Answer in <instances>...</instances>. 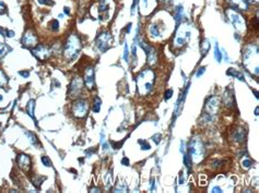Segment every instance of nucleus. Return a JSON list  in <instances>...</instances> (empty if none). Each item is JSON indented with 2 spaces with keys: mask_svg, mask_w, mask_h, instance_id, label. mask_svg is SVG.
I'll use <instances>...</instances> for the list:
<instances>
[{
  "mask_svg": "<svg viewBox=\"0 0 259 193\" xmlns=\"http://www.w3.org/2000/svg\"><path fill=\"white\" fill-rule=\"evenodd\" d=\"M121 164H123L124 166H128V165H129V160H128V158H127V157H124V158L121 159Z\"/></svg>",
  "mask_w": 259,
  "mask_h": 193,
  "instance_id": "39",
  "label": "nucleus"
},
{
  "mask_svg": "<svg viewBox=\"0 0 259 193\" xmlns=\"http://www.w3.org/2000/svg\"><path fill=\"white\" fill-rule=\"evenodd\" d=\"M138 143H139L140 145H141L142 151H148V150H150V148H151V145H150L149 143H147L145 141H143V140H139V141H138Z\"/></svg>",
  "mask_w": 259,
  "mask_h": 193,
  "instance_id": "26",
  "label": "nucleus"
},
{
  "mask_svg": "<svg viewBox=\"0 0 259 193\" xmlns=\"http://www.w3.org/2000/svg\"><path fill=\"white\" fill-rule=\"evenodd\" d=\"M8 50H10V48H8L5 45H3V44L0 43V59L2 58L3 56L7 53V51Z\"/></svg>",
  "mask_w": 259,
  "mask_h": 193,
  "instance_id": "25",
  "label": "nucleus"
},
{
  "mask_svg": "<svg viewBox=\"0 0 259 193\" xmlns=\"http://www.w3.org/2000/svg\"><path fill=\"white\" fill-rule=\"evenodd\" d=\"M124 144V141H120V142H112V145H113V147L115 148V150H118V148L120 147V145H123Z\"/></svg>",
  "mask_w": 259,
  "mask_h": 193,
  "instance_id": "36",
  "label": "nucleus"
},
{
  "mask_svg": "<svg viewBox=\"0 0 259 193\" xmlns=\"http://www.w3.org/2000/svg\"><path fill=\"white\" fill-rule=\"evenodd\" d=\"M26 135H27V136H29L30 139H31V142H32L33 145H40V143H38L37 138H36V136H35V135L33 134V133H31V132H26Z\"/></svg>",
  "mask_w": 259,
  "mask_h": 193,
  "instance_id": "24",
  "label": "nucleus"
},
{
  "mask_svg": "<svg viewBox=\"0 0 259 193\" xmlns=\"http://www.w3.org/2000/svg\"><path fill=\"white\" fill-rule=\"evenodd\" d=\"M183 18H184V9L179 5L176 8V11H175V21H176V24H179V22L182 21Z\"/></svg>",
  "mask_w": 259,
  "mask_h": 193,
  "instance_id": "17",
  "label": "nucleus"
},
{
  "mask_svg": "<svg viewBox=\"0 0 259 193\" xmlns=\"http://www.w3.org/2000/svg\"><path fill=\"white\" fill-rule=\"evenodd\" d=\"M184 164H185V166L187 167L188 169H189L190 167H191V165H192V158H191V156H190L189 154H186V155L184 156Z\"/></svg>",
  "mask_w": 259,
  "mask_h": 193,
  "instance_id": "22",
  "label": "nucleus"
},
{
  "mask_svg": "<svg viewBox=\"0 0 259 193\" xmlns=\"http://www.w3.org/2000/svg\"><path fill=\"white\" fill-rule=\"evenodd\" d=\"M226 74L227 75H230V77H235V78H238L240 81H244V77L243 74L240 73L238 71H236L235 69H233V68H230V69L226 71Z\"/></svg>",
  "mask_w": 259,
  "mask_h": 193,
  "instance_id": "18",
  "label": "nucleus"
},
{
  "mask_svg": "<svg viewBox=\"0 0 259 193\" xmlns=\"http://www.w3.org/2000/svg\"><path fill=\"white\" fill-rule=\"evenodd\" d=\"M2 99H3V97H2V95H0V102L2 101Z\"/></svg>",
  "mask_w": 259,
  "mask_h": 193,
  "instance_id": "47",
  "label": "nucleus"
},
{
  "mask_svg": "<svg viewBox=\"0 0 259 193\" xmlns=\"http://www.w3.org/2000/svg\"><path fill=\"white\" fill-rule=\"evenodd\" d=\"M7 82H8V78L5 77V74L0 70V88H1L2 85H5Z\"/></svg>",
  "mask_w": 259,
  "mask_h": 193,
  "instance_id": "27",
  "label": "nucleus"
},
{
  "mask_svg": "<svg viewBox=\"0 0 259 193\" xmlns=\"http://www.w3.org/2000/svg\"><path fill=\"white\" fill-rule=\"evenodd\" d=\"M232 138L236 142H243L245 139V131L243 129H237L232 133Z\"/></svg>",
  "mask_w": 259,
  "mask_h": 193,
  "instance_id": "15",
  "label": "nucleus"
},
{
  "mask_svg": "<svg viewBox=\"0 0 259 193\" xmlns=\"http://www.w3.org/2000/svg\"><path fill=\"white\" fill-rule=\"evenodd\" d=\"M101 99H100L99 97H96L95 99H94V104H93V111L95 112V114H97V112H100V109H101Z\"/></svg>",
  "mask_w": 259,
  "mask_h": 193,
  "instance_id": "20",
  "label": "nucleus"
},
{
  "mask_svg": "<svg viewBox=\"0 0 259 193\" xmlns=\"http://www.w3.org/2000/svg\"><path fill=\"white\" fill-rule=\"evenodd\" d=\"M214 58H215V60L218 61V62H221L222 53H221V50H220L219 45H218V44H215V47H214Z\"/></svg>",
  "mask_w": 259,
  "mask_h": 193,
  "instance_id": "19",
  "label": "nucleus"
},
{
  "mask_svg": "<svg viewBox=\"0 0 259 193\" xmlns=\"http://www.w3.org/2000/svg\"><path fill=\"white\" fill-rule=\"evenodd\" d=\"M212 192L213 193H216V192H222L221 188H219V187H214L213 189H212Z\"/></svg>",
  "mask_w": 259,
  "mask_h": 193,
  "instance_id": "41",
  "label": "nucleus"
},
{
  "mask_svg": "<svg viewBox=\"0 0 259 193\" xmlns=\"http://www.w3.org/2000/svg\"><path fill=\"white\" fill-rule=\"evenodd\" d=\"M250 166H251V160H249V159H245V160L243 161V167H244V168L248 169Z\"/></svg>",
  "mask_w": 259,
  "mask_h": 193,
  "instance_id": "35",
  "label": "nucleus"
},
{
  "mask_svg": "<svg viewBox=\"0 0 259 193\" xmlns=\"http://www.w3.org/2000/svg\"><path fill=\"white\" fill-rule=\"evenodd\" d=\"M223 99H224V104L226 107H232L235 104V98H234V94H233L232 90H226L224 93V96H223Z\"/></svg>",
  "mask_w": 259,
  "mask_h": 193,
  "instance_id": "14",
  "label": "nucleus"
},
{
  "mask_svg": "<svg viewBox=\"0 0 259 193\" xmlns=\"http://www.w3.org/2000/svg\"><path fill=\"white\" fill-rule=\"evenodd\" d=\"M227 16H229V19H230V21L232 22V24L234 25L237 31H244L246 27V22L244 20L243 16L240 14L235 9H232L230 8L229 10L226 11Z\"/></svg>",
  "mask_w": 259,
  "mask_h": 193,
  "instance_id": "3",
  "label": "nucleus"
},
{
  "mask_svg": "<svg viewBox=\"0 0 259 193\" xmlns=\"http://www.w3.org/2000/svg\"><path fill=\"white\" fill-rule=\"evenodd\" d=\"M150 34L152 35V36H160V31H159L158 26L156 25H151L150 26Z\"/></svg>",
  "mask_w": 259,
  "mask_h": 193,
  "instance_id": "23",
  "label": "nucleus"
},
{
  "mask_svg": "<svg viewBox=\"0 0 259 193\" xmlns=\"http://www.w3.org/2000/svg\"><path fill=\"white\" fill-rule=\"evenodd\" d=\"M0 10H5V5L2 2H0ZM0 13H1V11H0Z\"/></svg>",
  "mask_w": 259,
  "mask_h": 193,
  "instance_id": "43",
  "label": "nucleus"
},
{
  "mask_svg": "<svg viewBox=\"0 0 259 193\" xmlns=\"http://www.w3.org/2000/svg\"><path fill=\"white\" fill-rule=\"evenodd\" d=\"M229 2L232 9H235V10H247L248 8L247 0H229Z\"/></svg>",
  "mask_w": 259,
  "mask_h": 193,
  "instance_id": "13",
  "label": "nucleus"
},
{
  "mask_svg": "<svg viewBox=\"0 0 259 193\" xmlns=\"http://www.w3.org/2000/svg\"><path fill=\"white\" fill-rule=\"evenodd\" d=\"M150 69H145L139 74L138 77V86H139V92L140 94H143V95H147L148 93L151 92L153 88V78L148 80L147 75L148 72H149Z\"/></svg>",
  "mask_w": 259,
  "mask_h": 193,
  "instance_id": "2",
  "label": "nucleus"
},
{
  "mask_svg": "<svg viewBox=\"0 0 259 193\" xmlns=\"http://www.w3.org/2000/svg\"><path fill=\"white\" fill-rule=\"evenodd\" d=\"M161 1H170V0H161Z\"/></svg>",
  "mask_w": 259,
  "mask_h": 193,
  "instance_id": "48",
  "label": "nucleus"
},
{
  "mask_svg": "<svg viewBox=\"0 0 259 193\" xmlns=\"http://www.w3.org/2000/svg\"><path fill=\"white\" fill-rule=\"evenodd\" d=\"M34 108H35V101L34 99H31V101H29V103H27L26 105V114L29 115L31 118H33V119L35 120V117H34Z\"/></svg>",
  "mask_w": 259,
  "mask_h": 193,
  "instance_id": "16",
  "label": "nucleus"
},
{
  "mask_svg": "<svg viewBox=\"0 0 259 193\" xmlns=\"http://www.w3.org/2000/svg\"><path fill=\"white\" fill-rule=\"evenodd\" d=\"M84 83L86 88L90 90H93L95 86V80H94V68L92 66L86 67V72H84Z\"/></svg>",
  "mask_w": 259,
  "mask_h": 193,
  "instance_id": "8",
  "label": "nucleus"
},
{
  "mask_svg": "<svg viewBox=\"0 0 259 193\" xmlns=\"http://www.w3.org/2000/svg\"><path fill=\"white\" fill-rule=\"evenodd\" d=\"M51 29H53L54 32H56V31H58L59 29V23L57 20H53V21L51 22Z\"/></svg>",
  "mask_w": 259,
  "mask_h": 193,
  "instance_id": "28",
  "label": "nucleus"
},
{
  "mask_svg": "<svg viewBox=\"0 0 259 193\" xmlns=\"http://www.w3.org/2000/svg\"><path fill=\"white\" fill-rule=\"evenodd\" d=\"M5 34H7L5 36H7V37H10V38H11V37H13V36H14V32H13V31H7V33H5Z\"/></svg>",
  "mask_w": 259,
  "mask_h": 193,
  "instance_id": "40",
  "label": "nucleus"
},
{
  "mask_svg": "<svg viewBox=\"0 0 259 193\" xmlns=\"http://www.w3.org/2000/svg\"><path fill=\"white\" fill-rule=\"evenodd\" d=\"M22 44L25 47H32L37 44V37L34 33L32 32H26L22 37Z\"/></svg>",
  "mask_w": 259,
  "mask_h": 193,
  "instance_id": "11",
  "label": "nucleus"
},
{
  "mask_svg": "<svg viewBox=\"0 0 259 193\" xmlns=\"http://www.w3.org/2000/svg\"><path fill=\"white\" fill-rule=\"evenodd\" d=\"M19 74L20 75H22L23 78H27L30 75V72L29 71H20Z\"/></svg>",
  "mask_w": 259,
  "mask_h": 193,
  "instance_id": "38",
  "label": "nucleus"
},
{
  "mask_svg": "<svg viewBox=\"0 0 259 193\" xmlns=\"http://www.w3.org/2000/svg\"><path fill=\"white\" fill-rule=\"evenodd\" d=\"M255 115H256V116H258V108H256V110H255Z\"/></svg>",
  "mask_w": 259,
  "mask_h": 193,
  "instance_id": "46",
  "label": "nucleus"
},
{
  "mask_svg": "<svg viewBox=\"0 0 259 193\" xmlns=\"http://www.w3.org/2000/svg\"><path fill=\"white\" fill-rule=\"evenodd\" d=\"M189 155L195 157V158H202L203 156V145L201 143L200 140H197V139H194V140L190 141L189 143Z\"/></svg>",
  "mask_w": 259,
  "mask_h": 193,
  "instance_id": "5",
  "label": "nucleus"
},
{
  "mask_svg": "<svg viewBox=\"0 0 259 193\" xmlns=\"http://www.w3.org/2000/svg\"><path fill=\"white\" fill-rule=\"evenodd\" d=\"M205 71H206V68H205V67H201V68H199L198 72L196 73V77H197V78H200L201 75H202V74L205 73Z\"/></svg>",
  "mask_w": 259,
  "mask_h": 193,
  "instance_id": "34",
  "label": "nucleus"
},
{
  "mask_svg": "<svg viewBox=\"0 0 259 193\" xmlns=\"http://www.w3.org/2000/svg\"><path fill=\"white\" fill-rule=\"evenodd\" d=\"M110 40H112V36H110V33L104 32V33H102V34H100L99 36H97V38H96V45L100 48V50L101 51L107 50L108 47H110Z\"/></svg>",
  "mask_w": 259,
  "mask_h": 193,
  "instance_id": "7",
  "label": "nucleus"
},
{
  "mask_svg": "<svg viewBox=\"0 0 259 193\" xmlns=\"http://www.w3.org/2000/svg\"><path fill=\"white\" fill-rule=\"evenodd\" d=\"M65 13H66V14H70V12H69V8H67V7L65 8Z\"/></svg>",
  "mask_w": 259,
  "mask_h": 193,
  "instance_id": "44",
  "label": "nucleus"
},
{
  "mask_svg": "<svg viewBox=\"0 0 259 193\" xmlns=\"http://www.w3.org/2000/svg\"><path fill=\"white\" fill-rule=\"evenodd\" d=\"M72 114L78 118L86 117L89 111V104L86 99H78L72 104Z\"/></svg>",
  "mask_w": 259,
  "mask_h": 193,
  "instance_id": "4",
  "label": "nucleus"
},
{
  "mask_svg": "<svg viewBox=\"0 0 259 193\" xmlns=\"http://www.w3.org/2000/svg\"><path fill=\"white\" fill-rule=\"evenodd\" d=\"M201 48H202L203 53H207V51L210 49V44H209L208 40H205V43H203V44H201Z\"/></svg>",
  "mask_w": 259,
  "mask_h": 193,
  "instance_id": "30",
  "label": "nucleus"
},
{
  "mask_svg": "<svg viewBox=\"0 0 259 193\" xmlns=\"http://www.w3.org/2000/svg\"><path fill=\"white\" fill-rule=\"evenodd\" d=\"M173 96V90L172 88H170V90H167L165 92V101H168L170 98Z\"/></svg>",
  "mask_w": 259,
  "mask_h": 193,
  "instance_id": "33",
  "label": "nucleus"
},
{
  "mask_svg": "<svg viewBox=\"0 0 259 193\" xmlns=\"http://www.w3.org/2000/svg\"><path fill=\"white\" fill-rule=\"evenodd\" d=\"M153 141H154L155 143H160V139H161V134H155L154 136H153Z\"/></svg>",
  "mask_w": 259,
  "mask_h": 193,
  "instance_id": "37",
  "label": "nucleus"
},
{
  "mask_svg": "<svg viewBox=\"0 0 259 193\" xmlns=\"http://www.w3.org/2000/svg\"><path fill=\"white\" fill-rule=\"evenodd\" d=\"M16 163L24 171H29V169L31 168V158L25 154H19L16 157Z\"/></svg>",
  "mask_w": 259,
  "mask_h": 193,
  "instance_id": "10",
  "label": "nucleus"
},
{
  "mask_svg": "<svg viewBox=\"0 0 259 193\" xmlns=\"http://www.w3.org/2000/svg\"><path fill=\"white\" fill-rule=\"evenodd\" d=\"M185 145H183V142L180 143V153H184V151H185Z\"/></svg>",
  "mask_w": 259,
  "mask_h": 193,
  "instance_id": "42",
  "label": "nucleus"
},
{
  "mask_svg": "<svg viewBox=\"0 0 259 193\" xmlns=\"http://www.w3.org/2000/svg\"><path fill=\"white\" fill-rule=\"evenodd\" d=\"M83 82L80 78H75L69 84V96L71 98H75L80 95L81 90H82Z\"/></svg>",
  "mask_w": 259,
  "mask_h": 193,
  "instance_id": "6",
  "label": "nucleus"
},
{
  "mask_svg": "<svg viewBox=\"0 0 259 193\" xmlns=\"http://www.w3.org/2000/svg\"><path fill=\"white\" fill-rule=\"evenodd\" d=\"M81 49V42L77 35H71L68 38L66 45H65V56L67 57L68 60L77 58L78 53Z\"/></svg>",
  "mask_w": 259,
  "mask_h": 193,
  "instance_id": "1",
  "label": "nucleus"
},
{
  "mask_svg": "<svg viewBox=\"0 0 259 193\" xmlns=\"http://www.w3.org/2000/svg\"><path fill=\"white\" fill-rule=\"evenodd\" d=\"M38 2H40V5H54L53 0H38Z\"/></svg>",
  "mask_w": 259,
  "mask_h": 193,
  "instance_id": "32",
  "label": "nucleus"
},
{
  "mask_svg": "<svg viewBox=\"0 0 259 193\" xmlns=\"http://www.w3.org/2000/svg\"><path fill=\"white\" fill-rule=\"evenodd\" d=\"M128 55H129V50H128V45L125 43V48H124V59L126 61L128 60Z\"/></svg>",
  "mask_w": 259,
  "mask_h": 193,
  "instance_id": "31",
  "label": "nucleus"
},
{
  "mask_svg": "<svg viewBox=\"0 0 259 193\" xmlns=\"http://www.w3.org/2000/svg\"><path fill=\"white\" fill-rule=\"evenodd\" d=\"M206 109L207 112L205 115H208V116H214V115L218 112L219 110V99L218 97H210L209 102L206 104Z\"/></svg>",
  "mask_w": 259,
  "mask_h": 193,
  "instance_id": "9",
  "label": "nucleus"
},
{
  "mask_svg": "<svg viewBox=\"0 0 259 193\" xmlns=\"http://www.w3.org/2000/svg\"><path fill=\"white\" fill-rule=\"evenodd\" d=\"M45 179H46L45 177H38V176H35V178L33 179V184H34L37 189H40V184H42V182H43Z\"/></svg>",
  "mask_w": 259,
  "mask_h": 193,
  "instance_id": "21",
  "label": "nucleus"
},
{
  "mask_svg": "<svg viewBox=\"0 0 259 193\" xmlns=\"http://www.w3.org/2000/svg\"><path fill=\"white\" fill-rule=\"evenodd\" d=\"M33 55H34L36 58L40 59V60H44V59L48 58V57L51 56V51H49V49H48L46 46L40 45L33 50Z\"/></svg>",
  "mask_w": 259,
  "mask_h": 193,
  "instance_id": "12",
  "label": "nucleus"
},
{
  "mask_svg": "<svg viewBox=\"0 0 259 193\" xmlns=\"http://www.w3.org/2000/svg\"><path fill=\"white\" fill-rule=\"evenodd\" d=\"M131 26H132V25H131V24H128V27H127V33H129V32H130V29H131Z\"/></svg>",
  "mask_w": 259,
  "mask_h": 193,
  "instance_id": "45",
  "label": "nucleus"
},
{
  "mask_svg": "<svg viewBox=\"0 0 259 193\" xmlns=\"http://www.w3.org/2000/svg\"><path fill=\"white\" fill-rule=\"evenodd\" d=\"M42 163H43L44 166H46V167H51V159L48 158L47 156H42Z\"/></svg>",
  "mask_w": 259,
  "mask_h": 193,
  "instance_id": "29",
  "label": "nucleus"
}]
</instances>
